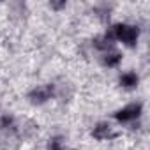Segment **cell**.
Masks as SVG:
<instances>
[{
    "label": "cell",
    "mask_w": 150,
    "mask_h": 150,
    "mask_svg": "<svg viewBox=\"0 0 150 150\" xmlns=\"http://www.w3.org/2000/svg\"><path fill=\"white\" fill-rule=\"evenodd\" d=\"M104 37L111 42L120 41L125 46H134L138 37H139V28L134 25H127V23H117L104 34Z\"/></svg>",
    "instance_id": "6da1fadb"
},
{
    "label": "cell",
    "mask_w": 150,
    "mask_h": 150,
    "mask_svg": "<svg viewBox=\"0 0 150 150\" xmlns=\"http://www.w3.org/2000/svg\"><path fill=\"white\" fill-rule=\"evenodd\" d=\"M0 129L2 131H16V120H14V117L13 115H2L0 117Z\"/></svg>",
    "instance_id": "52a82bcc"
},
{
    "label": "cell",
    "mask_w": 150,
    "mask_h": 150,
    "mask_svg": "<svg viewBox=\"0 0 150 150\" xmlns=\"http://www.w3.org/2000/svg\"><path fill=\"white\" fill-rule=\"evenodd\" d=\"M141 113H143V104L141 103H132V104H127L125 108L118 110L115 113V118L124 124V122H132V120L139 118Z\"/></svg>",
    "instance_id": "3957f363"
},
{
    "label": "cell",
    "mask_w": 150,
    "mask_h": 150,
    "mask_svg": "<svg viewBox=\"0 0 150 150\" xmlns=\"http://www.w3.org/2000/svg\"><path fill=\"white\" fill-rule=\"evenodd\" d=\"M138 83H139V78H138V74H136V72H132V71L124 72L122 76H120V87H124V88H127V90L136 88V87H138Z\"/></svg>",
    "instance_id": "5b68a950"
},
{
    "label": "cell",
    "mask_w": 150,
    "mask_h": 150,
    "mask_svg": "<svg viewBox=\"0 0 150 150\" xmlns=\"http://www.w3.org/2000/svg\"><path fill=\"white\" fill-rule=\"evenodd\" d=\"M55 97V85H41V87H35L30 90L28 94V99L32 104H44L48 103L50 99Z\"/></svg>",
    "instance_id": "7a4b0ae2"
},
{
    "label": "cell",
    "mask_w": 150,
    "mask_h": 150,
    "mask_svg": "<svg viewBox=\"0 0 150 150\" xmlns=\"http://www.w3.org/2000/svg\"><path fill=\"white\" fill-rule=\"evenodd\" d=\"M92 136L99 141H104V139H111V138H117V132L113 131V127L108 124V122H99L94 129H92Z\"/></svg>",
    "instance_id": "277c9868"
},
{
    "label": "cell",
    "mask_w": 150,
    "mask_h": 150,
    "mask_svg": "<svg viewBox=\"0 0 150 150\" xmlns=\"http://www.w3.org/2000/svg\"><path fill=\"white\" fill-rule=\"evenodd\" d=\"M53 9H62V7H65V2H51L50 4Z\"/></svg>",
    "instance_id": "9c48e42d"
},
{
    "label": "cell",
    "mask_w": 150,
    "mask_h": 150,
    "mask_svg": "<svg viewBox=\"0 0 150 150\" xmlns=\"http://www.w3.org/2000/svg\"><path fill=\"white\" fill-rule=\"evenodd\" d=\"M48 150H64V141H62V138H60V136L51 138L50 143H48Z\"/></svg>",
    "instance_id": "ba28073f"
},
{
    "label": "cell",
    "mask_w": 150,
    "mask_h": 150,
    "mask_svg": "<svg viewBox=\"0 0 150 150\" xmlns=\"http://www.w3.org/2000/svg\"><path fill=\"white\" fill-rule=\"evenodd\" d=\"M120 62H122V53H118V51H115V50L106 51L104 57H103V64L108 65V67H117Z\"/></svg>",
    "instance_id": "8992f818"
}]
</instances>
